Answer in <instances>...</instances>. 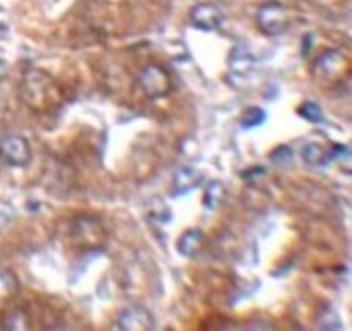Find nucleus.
Returning <instances> with one entry per match:
<instances>
[{
  "label": "nucleus",
  "mask_w": 352,
  "mask_h": 331,
  "mask_svg": "<svg viewBox=\"0 0 352 331\" xmlns=\"http://www.w3.org/2000/svg\"><path fill=\"white\" fill-rule=\"evenodd\" d=\"M266 112L261 107H248L241 117V125L243 129H254L265 122Z\"/></svg>",
  "instance_id": "nucleus-12"
},
{
  "label": "nucleus",
  "mask_w": 352,
  "mask_h": 331,
  "mask_svg": "<svg viewBox=\"0 0 352 331\" xmlns=\"http://www.w3.org/2000/svg\"><path fill=\"white\" fill-rule=\"evenodd\" d=\"M223 197H224L223 184L218 182V180H216V182H211L205 190V206L210 208V210H214V208H218L221 205Z\"/></svg>",
  "instance_id": "nucleus-11"
},
{
  "label": "nucleus",
  "mask_w": 352,
  "mask_h": 331,
  "mask_svg": "<svg viewBox=\"0 0 352 331\" xmlns=\"http://www.w3.org/2000/svg\"><path fill=\"white\" fill-rule=\"evenodd\" d=\"M192 25L203 31H214L223 23V13L211 3H198L190 13Z\"/></svg>",
  "instance_id": "nucleus-5"
},
{
  "label": "nucleus",
  "mask_w": 352,
  "mask_h": 331,
  "mask_svg": "<svg viewBox=\"0 0 352 331\" xmlns=\"http://www.w3.org/2000/svg\"><path fill=\"white\" fill-rule=\"evenodd\" d=\"M203 234L198 229L187 231V233L182 234V237L179 239V252L182 253L184 257H195L198 253V248H200Z\"/></svg>",
  "instance_id": "nucleus-8"
},
{
  "label": "nucleus",
  "mask_w": 352,
  "mask_h": 331,
  "mask_svg": "<svg viewBox=\"0 0 352 331\" xmlns=\"http://www.w3.org/2000/svg\"><path fill=\"white\" fill-rule=\"evenodd\" d=\"M201 180H203L201 172L192 169V167H182V169H179L177 174H175L170 195H173V197H182V195L192 192L193 189H197Z\"/></svg>",
  "instance_id": "nucleus-7"
},
{
  "label": "nucleus",
  "mask_w": 352,
  "mask_h": 331,
  "mask_svg": "<svg viewBox=\"0 0 352 331\" xmlns=\"http://www.w3.org/2000/svg\"><path fill=\"white\" fill-rule=\"evenodd\" d=\"M304 160L314 166H322L329 161L328 154L318 145H307L304 149Z\"/></svg>",
  "instance_id": "nucleus-13"
},
{
  "label": "nucleus",
  "mask_w": 352,
  "mask_h": 331,
  "mask_svg": "<svg viewBox=\"0 0 352 331\" xmlns=\"http://www.w3.org/2000/svg\"><path fill=\"white\" fill-rule=\"evenodd\" d=\"M299 116L304 117V119L314 122V124H318V122H323V114L320 106L315 103H305L302 104L299 109Z\"/></svg>",
  "instance_id": "nucleus-14"
},
{
  "label": "nucleus",
  "mask_w": 352,
  "mask_h": 331,
  "mask_svg": "<svg viewBox=\"0 0 352 331\" xmlns=\"http://www.w3.org/2000/svg\"><path fill=\"white\" fill-rule=\"evenodd\" d=\"M18 289H20V283H18L16 276L10 271L0 270V301L13 297Z\"/></svg>",
  "instance_id": "nucleus-9"
},
{
  "label": "nucleus",
  "mask_w": 352,
  "mask_h": 331,
  "mask_svg": "<svg viewBox=\"0 0 352 331\" xmlns=\"http://www.w3.org/2000/svg\"><path fill=\"white\" fill-rule=\"evenodd\" d=\"M0 154L7 164L15 167H23L31 160V148L28 140L18 135H8L0 143Z\"/></svg>",
  "instance_id": "nucleus-3"
},
{
  "label": "nucleus",
  "mask_w": 352,
  "mask_h": 331,
  "mask_svg": "<svg viewBox=\"0 0 352 331\" xmlns=\"http://www.w3.org/2000/svg\"><path fill=\"white\" fill-rule=\"evenodd\" d=\"M54 83L43 72H30L23 83V98L31 106H44L52 101Z\"/></svg>",
  "instance_id": "nucleus-1"
},
{
  "label": "nucleus",
  "mask_w": 352,
  "mask_h": 331,
  "mask_svg": "<svg viewBox=\"0 0 352 331\" xmlns=\"http://www.w3.org/2000/svg\"><path fill=\"white\" fill-rule=\"evenodd\" d=\"M256 21L261 31L270 36H278L286 31L289 17L286 8L278 2H266L256 13Z\"/></svg>",
  "instance_id": "nucleus-2"
},
{
  "label": "nucleus",
  "mask_w": 352,
  "mask_h": 331,
  "mask_svg": "<svg viewBox=\"0 0 352 331\" xmlns=\"http://www.w3.org/2000/svg\"><path fill=\"white\" fill-rule=\"evenodd\" d=\"M120 330H153L155 320L151 314L142 307H132L125 310L119 319Z\"/></svg>",
  "instance_id": "nucleus-6"
},
{
  "label": "nucleus",
  "mask_w": 352,
  "mask_h": 331,
  "mask_svg": "<svg viewBox=\"0 0 352 331\" xmlns=\"http://www.w3.org/2000/svg\"><path fill=\"white\" fill-rule=\"evenodd\" d=\"M317 65L327 75H335L342 69V57L338 52H327L320 57Z\"/></svg>",
  "instance_id": "nucleus-10"
},
{
  "label": "nucleus",
  "mask_w": 352,
  "mask_h": 331,
  "mask_svg": "<svg viewBox=\"0 0 352 331\" xmlns=\"http://www.w3.org/2000/svg\"><path fill=\"white\" fill-rule=\"evenodd\" d=\"M291 160H292V153L287 147H279L272 153V161L274 162V164L286 166L291 162Z\"/></svg>",
  "instance_id": "nucleus-15"
},
{
  "label": "nucleus",
  "mask_w": 352,
  "mask_h": 331,
  "mask_svg": "<svg viewBox=\"0 0 352 331\" xmlns=\"http://www.w3.org/2000/svg\"><path fill=\"white\" fill-rule=\"evenodd\" d=\"M140 85L150 98H161L170 89L169 76L160 67H146L140 75Z\"/></svg>",
  "instance_id": "nucleus-4"
}]
</instances>
